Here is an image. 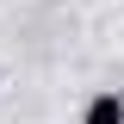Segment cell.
I'll return each instance as SVG.
<instances>
[{"mask_svg": "<svg viewBox=\"0 0 124 124\" xmlns=\"http://www.w3.org/2000/svg\"><path fill=\"white\" fill-rule=\"evenodd\" d=\"M81 124H124V93L118 87H99L87 99V112H81Z\"/></svg>", "mask_w": 124, "mask_h": 124, "instance_id": "6da1fadb", "label": "cell"}]
</instances>
